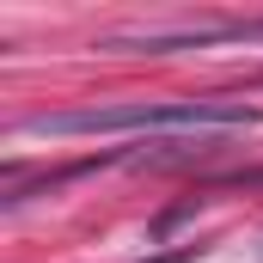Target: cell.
I'll return each mask as SVG.
<instances>
[{
	"instance_id": "cell-1",
	"label": "cell",
	"mask_w": 263,
	"mask_h": 263,
	"mask_svg": "<svg viewBox=\"0 0 263 263\" xmlns=\"http://www.w3.org/2000/svg\"><path fill=\"white\" fill-rule=\"evenodd\" d=\"M263 110L245 98H159V104H98V110H43L25 135H184V129H257Z\"/></svg>"
},
{
	"instance_id": "cell-2",
	"label": "cell",
	"mask_w": 263,
	"mask_h": 263,
	"mask_svg": "<svg viewBox=\"0 0 263 263\" xmlns=\"http://www.w3.org/2000/svg\"><path fill=\"white\" fill-rule=\"evenodd\" d=\"M263 43V18H233V25H178V31H123L104 49H202V43Z\"/></svg>"
}]
</instances>
